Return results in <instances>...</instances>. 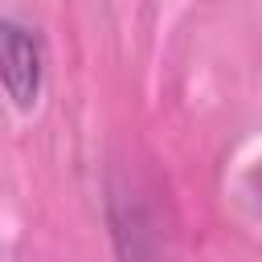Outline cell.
Returning a JSON list of instances; mask_svg holds the SVG:
<instances>
[{
  "instance_id": "6da1fadb",
  "label": "cell",
  "mask_w": 262,
  "mask_h": 262,
  "mask_svg": "<svg viewBox=\"0 0 262 262\" xmlns=\"http://www.w3.org/2000/svg\"><path fill=\"white\" fill-rule=\"evenodd\" d=\"M41 82H45V49L41 37L12 20L0 16V86L12 98L16 111H33L41 98Z\"/></svg>"
}]
</instances>
